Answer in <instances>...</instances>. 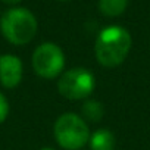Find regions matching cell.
<instances>
[{"instance_id": "cell-4", "label": "cell", "mask_w": 150, "mask_h": 150, "mask_svg": "<svg viewBox=\"0 0 150 150\" xmlns=\"http://www.w3.org/2000/svg\"><path fill=\"white\" fill-rule=\"evenodd\" d=\"M96 78L86 68H71L62 72L57 81V90L62 97L69 100H83L94 91Z\"/></svg>"}, {"instance_id": "cell-3", "label": "cell", "mask_w": 150, "mask_h": 150, "mask_svg": "<svg viewBox=\"0 0 150 150\" xmlns=\"http://www.w3.org/2000/svg\"><path fill=\"white\" fill-rule=\"evenodd\" d=\"M57 144L65 150H80L90 140V128L86 119L74 112L62 113L53 127Z\"/></svg>"}, {"instance_id": "cell-9", "label": "cell", "mask_w": 150, "mask_h": 150, "mask_svg": "<svg viewBox=\"0 0 150 150\" xmlns=\"http://www.w3.org/2000/svg\"><path fill=\"white\" fill-rule=\"evenodd\" d=\"M83 116L87 119V121H91V122H99L105 113V108L103 105L99 102V100H94V99H88L84 102L83 105Z\"/></svg>"}, {"instance_id": "cell-10", "label": "cell", "mask_w": 150, "mask_h": 150, "mask_svg": "<svg viewBox=\"0 0 150 150\" xmlns=\"http://www.w3.org/2000/svg\"><path fill=\"white\" fill-rule=\"evenodd\" d=\"M9 115V103L3 93H0V124L5 122V119Z\"/></svg>"}, {"instance_id": "cell-1", "label": "cell", "mask_w": 150, "mask_h": 150, "mask_svg": "<svg viewBox=\"0 0 150 150\" xmlns=\"http://www.w3.org/2000/svg\"><path fill=\"white\" fill-rule=\"evenodd\" d=\"M131 44L132 40L128 30L119 25L106 27L96 38V59L105 68H115L127 59Z\"/></svg>"}, {"instance_id": "cell-13", "label": "cell", "mask_w": 150, "mask_h": 150, "mask_svg": "<svg viewBox=\"0 0 150 150\" xmlns=\"http://www.w3.org/2000/svg\"><path fill=\"white\" fill-rule=\"evenodd\" d=\"M62 2H65V0H62Z\"/></svg>"}, {"instance_id": "cell-2", "label": "cell", "mask_w": 150, "mask_h": 150, "mask_svg": "<svg viewBox=\"0 0 150 150\" xmlns=\"http://www.w3.org/2000/svg\"><path fill=\"white\" fill-rule=\"evenodd\" d=\"M0 30L9 43L24 46L34 38L37 33V19L28 9L13 8L2 15Z\"/></svg>"}, {"instance_id": "cell-12", "label": "cell", "mask_w": 150, "mask_h": 150, "mask_svg": "<svg viewBox=\"0 0 150 150\" xmlns=\"http://www.w3.org/2000/svg\"><path fill=\"white\" fill-rule=\"evenodd\" d=\"M40 150H54V149H50V147H44V149H40Z\"/></svg>"}, {"instance_id": "cell-8", "label": "cell", "mask_w": 150, "mask_h": 150, "mask_svg": "<svg viewBox=\"0 0 150 150\" xmlns=\"http://www.w3.org/2000/svg\"><path fill=\"white\" fill-rule=\"evenodd\" d=\"M128 0H99V9L105 16L115 18L125 12Z\"/></svg>"}, {"instance_id": "cell-6", "label": "cell", "mask_w": 150, "mask_h": 150, "mask_svg": "<svg viewBox=\"0 0 150 150\" xmlns=\"http://www.w3.org/2000/svg\"><path fill=\"white\" fill-rule=\"evenodd\" d=\"M22 62L15 54L0 56V83L6 88H15L22 81Z\"/></svg>"}, {"instance_id": "cell-7", "label": "cell", "mask_w": 150, "mask_h": 150, "mask_svg": "<svg viewBox=\"0 0 150 150\" xmlns=\"http://www.w3.org/2000/svg\"><path fill=\"white\" fill-rule=\"evenodd\" d=\"M91 150H115V135L106 128H100L90 135Z\"/></svg>"}, {"instance_id": "cell-11", "label": "cell", "mask_w": 150, "mask_h": 150, "mask_svg": "<svg viewBox=\"0 0 150 150\" xmlns=\"http://www.w3.org/2000/svg\"><path fill=\"white\" fill-rule=\"evenodd\" d=\"M2 2H5V3H8V5H16V3L21 2V0H2Z\"/></svg>"}, {"instance_id": "cell-5", "label": "cell", "mask_w": 150, "mask_h": 150, "mask_svg": "<svg viewBox=\"0 0 150 150\" xmlns=\"http://www.w3.org/2000/svg\"><path fill=\"white\" fill-rule=\"evenodd\" d=\"M31 63L38 77L53 80L63 72L65 54L57 44L43 43L34 50Z\"/></svg>"}]
</instances>
